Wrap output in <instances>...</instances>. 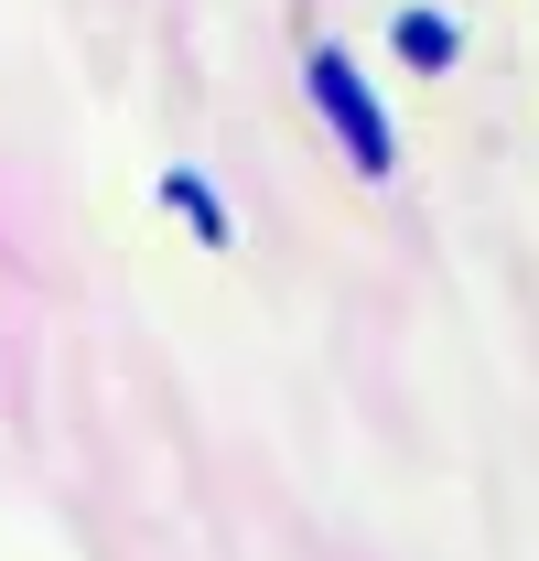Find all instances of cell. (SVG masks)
Here are the masks:
<instances>
[{
    "mask_svg": "<svg viewBox=\"0 0 539 561\" xmlns=\"http://www.w3.org/2000/svg\"><path fill=\"white\" fill-rule=\"evenodd\" d=\"M400 55L421 76H443L454 66V55H465V33H454V22H443V11H400Z\"/></svg>",
    "mask_w": 539,
    "mask_h": 561,
    "instance_id": "obj_2",
    "label": "cell"
},
{
    "mask_svg": "<svg viewBox=\"0 0 539 561\" xmlns=\"http://www.w3.org/2000/svg\"><path fill=\"white\" fill-rule=\"evenodd\" d=\"M313 108H324V130L345 140V162L378 184V173H400V130H389V108L367 98V76L345 66V55H313Z\"/></svg>",
    "mask_w": 539,
    "mask_h": 561,
    "instance_id": "obj_1",
    "label": "cell"
}]
</instances>
